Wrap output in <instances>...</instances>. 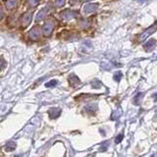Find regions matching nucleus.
<instances>
[{"instance_id": "obj_9", "label": "nucleus", "mask_w": 157, "mask_h": 157, "mask_svg": "<svg viewBox=\"0 0 157 157\" xmlns=\"http://www.w3.org/2000/svg\"><path fill=\"white\" fill-rule=\"evenodd\" d=\"M155 45H156V40L155 39H149L144 45H143V47H144V49L146 51H150L155 47Z\"/></svg>"}, {"instance_id": "obj_11", "label": "nucleus", "mask_w": 157, "mask_h": 157, "mask_svg": "<svg viewBox=\"0 0 157 157\" xmlns=\"http://www.w3.org/2000/svg\"><path fill=\"white\" fill-rule=\"evenodd\" d=\"M5 6L7 9L12 10L17 6V0H6L5 1Z\"/></svg>"}, {"instance_id": "obj_3", "label": "nucleus", "mask_w": 157, "mask_h": 157, "mask_svg": "<svg viewBox=\"0 0 157 157\" xmlns=\"http://www.w3.org/2000/svg\"><path fill=\"white\" fill-rule=\"evenodd\" d=\"M32 13L31 12H26L24 13L23 15L21 16V24H22V27L24 29L27 28L32 22Z\"/></svg>"}, {"instance_id": "obj_5", "label": "nucleus", "mask_w": 157, "mask_h": 157, "mask_svg": "<svg viewBox=\"0 0 157 157\" xmlns=\"http://www.w3.org/2000/svg\"><path fill=\"white\" fill-rule=\"evenodd\" d=\"M39 36H40L39 28H37V27H34V28H32L31 29V32H29V37H31V39L37 40V39H39Z\"/></svg>"}, {"instance_id": "obj_10", "label": "nucleus", "mask_w": 157, "mask_h": 157, "mask_svg": "<svg viewBox=\"0 0 157 157\" xmlns=\"http://www.w3.org/2000/svg\"><path fill=\"white\" fill-rule=\"evenodd\" d=\"M69 83L72 86H76V85H78L81 82H80V80H78V78L77 77V76L73 74L69 77Z\"/></svg>"}, {"instance_id": "obj_20", "label": "nucleus", "mask_w": 157, "mask_h": 157, "mask_svg": "<svg viewBox=\"0 0 157 157\" xmlns=\"http://www.w3.org/2000/svg\"><path fill=\"white\" fill-rule=\"evenodd\" d=\"M55 4H56V6L62 7V6H64V4H65V0H55Z\"/></svg>"}, {"instance_id": "obj_1", "label": "nucleus", "mask_w": 157, "mask_h": 157, "mask_svg": "<svg viewBox=\"0 0 157 157\" xmlns=\"http://www.w3.org/2000/svg\"><path fill=\"white\" fill-rule=\"evenodd\" d=\"M156 31H157V23L153 24V25L151 26V27H149L148 29H145V31L142 34V36H140L139 40H140V41H143V40H145L146 39H148V36H151V34H152L153 32H155Z\"/></svg>"}, {"instance_id": "obj_8", "label": "nucleus", "mask_w": 157, "mask_h": 157, "mask_svg": "<svg viewBox=\"0 0 157 157\" xmlns=\"http://www.w3.org/2000/svg\"><path fill=\"white\" fill-rule=\"evenodd\" d=\"M48 8H43V9H41L40 11H39V13L36 14V22H40L42 21L43 19H44L45 17H46L47 13H48Z\"/></svg>"}, {"instance_id": "obj_24", "label": "nucleus", "mask_w": 157, "mask_h": 157, "mask_svg": "<svg viewBox=\"0 0 157 157\" xmlns=\"http://www.w3.org/2000/svg\"><path fill=\"white\" fill-rule=\"evenodd\" d=\"M154 100H155V101H157V93L155 94V97H154Z\"/></svg>"}, {"instance_id": "obj_14", "label": "nucleus", "mask_w": 157, "mask_h": 157, "mask_svg": "<svg viewBox=\"0 0 157 157\" xmlns=\"http://www.w3.org/2000/svg\"><path fill=\"white\" fill-rule=\"evenodd\" d=\"M94 105H96V104H94ZM94 105L93 104H89L88 106L86 107V110L88 111V112H95V111L97 110V106H95L93 108Z\"/></svg>"}, {"instance_id": "obj_6", "label": "nucleus", "mask_w": 157, "mask_h": 157, "mask_svg": "<svg viewBox=\"0 0 157 157\" xmlns=\"http://www.w3.org/2000/svg\"><path fill=\"white\" fill-rule=\"evenodd\" d=\"M97 8H98V4L94 3V4H86L83 6V13L85 14H88V13H93L94 12Z\"/></svg>"}, {"instance_id": "obj_25", "label": "nucleus", "mask_w": 157, "mask_h": 157, "mask_svg": "<svg viewBox=\"0 0 157 157\" xmlns=\"http://www.w3.org/2000/svg\"><path fill=\"white\" fill-rule=\"evenodd\" d=\"M83 1H85V2H88V1H90V0H83Z\"/></svg>"}, {"instance_id": "obj_12", "label": "nucleus", "mask_w": 157, "mask_h": 157, "mask_svg": "<svg viewBox=\"0 0 157 157\" xmlns=\"http://www.w3.org/2000/svg\"><path fill=\"white\" fill-rule=\"evenodd\" d=\"M142 98H143V93H139L136 96L134 97V103L136 105H139L140 102H142Z\"/></svg>"}, {"instance_id": "obj_16", "label": "nucleus", "mask_w": 157, "mask_h": 157, "mask_svg": "<svg viewBox=\"0 0 157 157\" xmlns=\"http://www.w3.org/2000/svg\"><path fill=\"white\" fill-rule=\"evenodd\" d=\"M56 85H57V81L52 80V81H50V82L45 83V86H46V88H54Z\"/></svg>"}, {"instance_id": "obj_2", "label": "nucleus", "mask_w": 157, "mask_h": 157, "mask_svg": "<svg viewBox=\"0 0 157 157\" xmlns=\"http://www.w3.org/2000/svg\"><path fill=\"white\" fill-rule=\"evenodd\" d=\"M53 29H54V23L52 21H47L42 27L43 36H49L51 34V32H52V31H53Z\"/></svg>"}, {"instance_id": "obj_22", "label": "nucleus", "mask_w": 157, "mask_h": 157, "mask_svg": "<svg viewBox=\"0 0 157 157\" xmlns=\"http://www.w3.org/2000/svg\"><path fill=\"white\" fill-rule=\"evenodd\" d=\"M69 2L71 5H78L80 4V0H70Z\"/></svg>"}, {"instance_id": "obj_4", "label": "nucleus", "mask_w": 157, "mask_h": 157, "mask_svg": "<svg viewBox=\"0 0 157 157\" xmlns=\"http://www.w3.org/2000/svg\"><path fill=\"white\" fill-rule=\"evenodd\" d=\"M77 13L73 10H70V9H67V10H64L63 12L60 13V16L61 18L63 19H66V20H70V19H73L74 17H76Z\"/></svg>"}, {"instance_id": "obj_15", "label": "nucleus", "mask_w": 157, "mask_h": 157, "mask_svg": "<svg viewBox=\"0 0 157 157\" xmlns=\"http://www.w3.org/2000/svg\"><path fill=\"white\" fill-rule=\"evenodd\" d=\"M91 86H93L94 88H100L102 86V83H100L98 80H94L93 82L91 83Z\"/></svg>"}, {"instance_id": "obj_17", "label": "nucleus", "mask_w": 157, "mask_h": 157, "mask_svg": "<svg viewBox=\"0 0 157 157\" xmlns=\"http://www.w3.org/2000/svg\"><path fill=\"white\" fill-rule=\"evenodd\" d=\"M122 76H123V74H122L121 72H117V73H116V74L114 75L113 78H114L116 82H120V80L122 78Z\"/></svg>"}, {"instance_id": "obj_23", "label": "nucleus", "mask_w": 157, "mask_h": 157, "mask_svg": "<svg viewBox=\"0 0 157 157\" xmlns=\"http://www.w3.org/2000/svg\"><path fill=\"white\" fill-rule=\"evenodd\" d=\"M5 67V61H4V58L1 57V70H3Z\"/></svg>"}, {"instance_id": "obj_26", "label": "nucleus", "mask_w": 157, "mask_h": 157, "mask_svg": "<svg viewBox=\"0 0 157 157\" xmlns=\"http://www.w3.org/2000/svg\"><path fill=\"white\" fill-rule=\"evenodd\" d=\"M139 1H142V2H143V1H146V0H139Z\"/></svg>"}, {"instance_id": "obj_7", "label": "nucleus", "mask_w": 157, "mask_h": 157, "mask_svg": "<svg viewBox=\"0 0 157 157\" xmlns=\"http://www.w3.org/2000/svg\"><path fill=\"white\" fill-rule=\"evenodd\" d=\"M48 115L50 119H56L61 115V109L60 108H51L48 110Z\"/></svg>"}, {"instance_id": "obj_21", "label": "nucleus", "mask_w": 157, "mask_h": 157, "mask_svg": "<svg viewBox=\"0 0 157 157\" xmlns=\"http://www.w3.org/2000/svg\"><path fill=\"white\" fill-rule=\"evenodd\" d=\"M107 146H108V142H104V143L101 145V147H100V149H101L102 151H106Z\"/></svg>"}, {"instance_id": "obj_18", "label": "nucleus", "mask_w": 157, "mask_h": 157, "mask_svg": "<svg viewBox=\"0 0 157 157\" xmlns=\"http://www.w3.org/2000/svg\"><path fill=\"white\" fill-rule=\"evenodd\" d=\"M123 139H124V135L123 134H119L118 136H117V137H116L115 142L116 143H120L122 140H123Z\"/></svg>"}, {"instance_id": "obj_13", "label": "nucleus", "mask_w": 157, "mask_h": 157, "mask_svg": "<svg viewBox=\"0 0 157 157\" xmlns=\"http://www.w3.org/2000/svg\"><path fill=\"white\" fill-rule=\"evenodd\" d=\"M16 146H17V144H16V142H9L6 144V146H5V149H6V151H13L16 148Z\"/></svg>"}, {"instance_id": "obj_19", "label": "nucleus", "mask_w": 157, "mask_h": 157, "mask_svg": "<svg viewBox=\"0 0 157 157\" xmlns=\"http://www.w3.org/2000/svg\"><path fill=\"white\" fill-rule=\"evenodd\" d=\"M39 0H29V4L31 5L32 7H36L37 4H39Z\"/></svg>"}]
</instances>
